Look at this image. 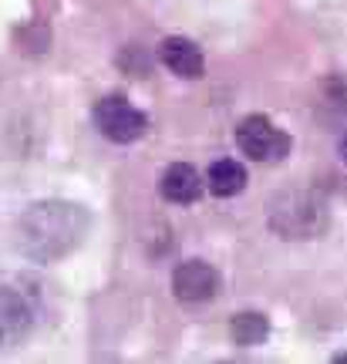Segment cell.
I'll return each mask as SVG.
<instances>
[{
	"label": "cell",
	"instance_id": "6da1fadb",
	"mask_svg": "<svg viewBox=\"0 0 347 364\" xmlns=\"http://www.w3.org/2000/svg\"><path fill=\"white\" fill-rule=\"evenodd\" d=\"M91 230V213L71 199H38L17 220V247L34 263H58L75 253Z\"/></svg>",
	"mask_w": 347,
	"mask_h": 364
},
{
	"label": "cell",
	"instance_id": "7a4b0ae2",
	"mask_svg": "<svg viewBox=\"0 0 347 364\" xmlns=\"http://www.w3.org/2000/svg\"><path fill=\"white\" fill-rule=\"evenodd\" d=\"M273 230L283 240H310L324 230L327 223V206L314 193H294L283 196L273 206Z\"/></svg>",
	"mask_w": 347,
	"mask_h": 364
},
{
	"label": "cell",
	"instance_id": "3957f363",
	"mask_svg": "<svg viewBox=\"0 0 347 364\" xmlns=\"http://www.w3.org/2000/svg\"><path fill=\"white\" fill-rule=\"evenodd\" d=\"M91 118H95V129L115 145L139 142L142 135L149 132L145 112H139V108H135L129 98H122V95H105V98H98L95 108H91Z\"/></svg>",
	"mask_w": 347,
	"mask_h": 364
},
{
	"label": "cell",
	"instance_id": "277c9868",
	"mask_svg": "<svg viewBox=\"0 0 347 364\" xmlns=\"http://www.w3.org/2000/svg\"><path fill=\"white\" fill-rule=\"evenodd\" d=\"M236 145H240V152L246 159H253V162H283V159L290 156V135L280 129V125H273L270 118L263 115H246L240 125H236Z\"/></svg>",
	"mask_w": 347,
	"mask_h": 364
},
{
	"label": "cell",
	"instance_id": "5b68a950",
	"mask_svg": "<svg viewBox=\"0 0 347 364\" xmlns=\"http://www.w3.org/2000/svg\"><path fill=\"white\" fill-rule=\"evenodd\" d=\"M38 324V307L17 287L0 284V348H17L31 338Z\"/></svg>",
	"mask_w": 347,
	"mask_h": 364
},
{
	"label": "cell",
	"instance_id": "8992f818",
	"mask_svg": "<svg viewBox=\"0 0 347 364\" xmlns=\"http://www.w3.org/2000/svg\"><path fill=\"white\" fill-rule=\"evenodd\" d=\"M223 287V277L213 263L206 260H182L176 270H172V294L182 300V304H206L219 294Z\"/></svg>",
	"mask_w": 347,
	"mask_h": 364
},
{
	"label": "cell",
	"instance_id": "52a82bcc",
	"mask_svg": "<svg viewBox=\"0 0 347 364\" xmlns=\"http://www.w3.org/2000/svg\"><path fill=\"white\" fill-rule=\"evenodd\" d=\"M203 189H206V182H203V176L189 162H172L162 172V179H159V193L172 206H193L196 199L203 196Z\"/></svg>",
	"mask_w": 347,
	"mask_h": 364
},
{
	"label": "cell",
	"instance_id": "ba28073f",
	"mask_svg": "<svg viewBox=\"0 0 347 364\" xmlns=\"http://www.w3.org/2000/svg\"><path fill=\"white\" fill-rule=\"evenodd\" d=\"M159 54H162V65H166L172 75H179V78H186V81L203 78V71H206L203 48L189 38H166Z\"/></svg>",
	"mask_w": 347,
	"mask_h": 364
},
{
	"label": "cell",
	"instance_id": "9c48e42d",
	"mask_svg": "<svg viewBox=\"0 0 347 364\" xmlns=\"http://www.w3.org/2000/svg\"><path fill=\"white\" fill-rule=\"evenodd\" d=\"M209 193L213 196H223V199H230V196H240L246 189V169L236 162V159H219L209 166Z\"/></svg>",
	"mask_w": 347,
	"mask_h": 364
},
{
	"label": "cell",
	"instance_id": "30bf717a",
	"mask_svg": "<svg viewBox=\"0 0 347 364\" xmlns=\"http://www.w3.org/2000/svg\"><path fill=\"white\" fill-rule=\"evenodd\" d=\"M230 334L240 348H257L270 338V317L257 311H243L230 321Z\"/></svg>",
	"mask_w": 347,
	"mask_h": 364
},
{
	"label": "cell",
	"instance_id": "8fae6325",
	"mask_svg": "<svg viewBox=\"0 0 347 364\" xmlns=\"http://www.w3.org/2000/svg\"><path fill=\"white\" fill-rule=\"evenodd\" d=\"M334 364H347V351H337L334 354Z\"/></svg>",
	"mask_w": 347,
	"mask_h": 364
},
{
	"label": "cell",
	"instance_id": "7c38bea8",
	"mask_svg": "<svg viewBox=\"0 0 347 364\" xmlns=\"http://www.w3.org/2000/svg\"><path fill=\"white\" fill-rule=\"evenodd\" d=\"M341 156H344V162H347V135L341 139Z\"/></svg>",
	"mask_w": 347,
	"mask_h": 364
}]
</instances>
